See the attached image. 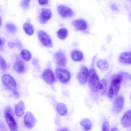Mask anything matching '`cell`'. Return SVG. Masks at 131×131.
Listing matches in <instances>:
<instances>
[{
	"instance_id": "30",
	"label": "cell",
	"mask_w": 131,
	"mask_h": 131,
	"mask_svg": "<svg viewBox=\"0 0 131 131\" xmlns=\"http://www.w3.org/2000/svg\"><path fill=\"white\" fill-rule=\"evenodd\" d=\"M109 125L107 122H105L103 124L102 126V131H108L109 130Z\"/></svg>"
},
{
	"instance_id": "15",
	"label": "cell",
	"mask_w": 131,
	"mask_h": 131,
	"mask_svg": "<svg viewBox=\"0 0 131 131\" xmlns=\"http://www.w3.org/2000/svg\"><path fill=\"white\" fill-rule=\"evenodd\" d=\"M119 61L123 63L127 64H131L130 51L123 52L119 57Z\"/></svg>"
},
{
	"instance_id": "16",
	"label": "cell",
	"mask_w": 131,
	"mask_h": 131,
	"mask_svg": "<svg viewBox=\"0 0 131 131\" xmlns=\"http://www.w3.org/2000/svg\"><path fill=\"white\" fill-rule=\"evenodd\" d=\"M107 89V82L105 79L100 81L96 87V91L102 95H105Z\"/></svg>"
},
{
	"instance_id": "18",
	"label": "cell",
	"mask_w": 131,
	"mask_h": 131,
	"mask_svg": "<svg viewBox=\"0 0 131 131\" xmlns=\"http://www.w3.org/2000/svg\"><path fill=\"white\" fill-rule=\"evenodd\" d=\"M131 110L127 112L121 119V123L125 127H128L131 125Z\"/></svg>"
},
{
	"instance_id": "20",
	"label": "cell",
	"mask_w": 131,
	"mask_h": 131,
	"mask_svg": "<svg viewBox=\"0 0 131 131\" xmlns=\"http://www.w3.org/2000/svg\"><path fill=\"white\" fill-rule=\"evenodd\" d=\"M13 68L15 71L18 73L23 72L25 69L23 63L20 60H17L15 63Z\"/></svg>"
},
{
	"instance_id": "14",
	"label": "cell",
	"mask_w": 131,
	"mask_h": 131,
	"mask_svg": "<svg viewBox=\"0 0 131 131\" xmlns=\"http://www.w3.org/2000/svg\"><path fill=\"white\" fill-rule=\"evenodd\" d=\"M54 58L57 64L59 66L64 67L67 61L66 58L64 54L61 51H58L54 55Z\"/></svg>"
},
{
	"instance_id": "1",
	"label": "cell",
	"mask_w": 131,
	"mask_h": 131,
	"mask_svg": "<svg viewBox=\"0 0 131 131\" xmlns=\"http://www.w3.org/2000/svg\"><path fill=\"white\" fill-rule=\"evenodd\" d=\"M123 80L122 74H116L113 76L108 91L107 95L109 97L113 99L116 97Z\"/></svg>"
},
{
	"instance_id": "10",
	"label": "cell",
	"mask_w": 131,
	"mask_h": 131,
	"mask_svg": "<svg viewBox=\"0 0 131 131\" xmlns=\"http://www.w3.org/2000/svg\"><path fill=\"white\" fill-rule=\"evenodd\" d=\"M39 39L44 46L49 47L52 46L51 40L48 35L45 32L41 30L38 32Z\"/></svg>"
},
{
	"instance_id": "27",
	"label": "cell",
	"mask_w": 131,
	"mask_h": 131,
	"mask_svg": "<svg viewBox=\"0 0 131 131\" xmlns=\"http://www.w3.org/2000/svg\"><path fill=\"white\" fill-rule=\"evenodd\" d=\"M6 27L7 30L11 33L14 34L17 31V28L15 26L11 23H8L6 24Z\"/></svg>"
},
{
	"instance_id": "5",
	"label": "cell",
	"mask_w": 131,
	"mask_h": 131,
	"mask_svg": "<svg viewBox=\"0 0 131 131\" xmlns=\"http://www.w3.org/2000/svg\"><path fill=\"white\" fill-rule=\"evenodd\" d=\"M4 85L8 89L13 92L16 90V83L14 79L10 75L7 74H4L2 77Z\"/></svg>"
},
{
	"instance_id": "12",
	"label": "cell",
	"mask_w": 131,
	"mask_h": 131,
	"mask_svg": "<svg viewBox=\"0 0 131 131\" xmlns=\"http://www.w3.org/2000/svg\"><path fill=\"white\" fill-rule=\"evenodd\" d=\"M42 78L43 80L48 84H51L55 81L54 74L50 69L45 70L42 74Z\"/></svg>"
},
{
	"instance_id": "24",
	"label": "cell",
	"mask_w": 131,
	"mask_h": 131,
	"mask_svg": "<svg viewBox=\"0 0 131 131\" xmlns=\"http://www.w3.org/2000/svg\"><path fill=\"white\" fill-rule=\"evenodd\" d=\"M98 67L100 69L103 70H106L108 69L109 65L107 61L105 60H100L97 63Z\"/></svg>"
},
{
	"instance_id": "17",
	"label": "cell",
	"mask_w": 131,
	"mask_h": 131,
	"mask_svg": "<svg viewBox=\"0 0 131 131\" xmlns=\"http://www.w3.org/2000/svg\"><path fill=\"white\" fill-rule=\"evenodd\" d=\"M25 110V105L23 101H20L16 104L15 107V111L16 115L21 117L24 114Z\"/></svg>"
},
{
	"instance_id": "34",
	"label": "cell",
	"mask_w": 131,
	"mask_h": 131,
	"mask_svg": "<svg viewBox=\"0 0 131 131\" xmlns=\"http://www.w3.org/2000/svg\"><path fill=\"white\" fill-rule=\"evenodd\" d=\"M9 46L11 48H13L15 44L13 43L10 42L8 44Z\"/></svg>"
},
{
	"instance_id": "33",
	"label": "cell",
	"mask_w": 131,
	"mask_h": 131,
	"mask_svg": "<svg viewBox=\"0 0 131 131\" xmlns=\"http://www.w3.org/2000/svg\"><path fill=\"white\" fill-rule=\"evenodd\" d=\"M111 8L112 10H118V8L117 6L114 4H113L111 5Z\"/></svg>"
},
{
	"instance_id": "11",
	"label": "cell",
	"mask_w": 131,
	"mask_h": 131,
	"mask_svg": "<svg viewBox=\"0 0 131 131\" xmlns=\"http://www.w3.org/2000/svg\"><path fill=\"white\" fill-rule=\"evenodd\" d=\"M124 103V99L122 96H119L117 97L114 102L113 111L117 113L120 112L123 109Z\"/></svg>"
},
{
	"instance_id": "9",
	"label": "cell",
	"mask_w": 131,
	"mask_h": 131,
	"mask_svg": "<svg viewBox=\"0 0 131 131\" xmlns=\"http://www.w3.org/2000/svg\"><path fill=\"white\" fill-rule=\"evenodd\" d=\"M52 16V12L50 10L42 8L39 17V21L40 23L44 24L50 19Z\"/></svg>"
},
{
	"instance_id": "13",
	"label": "cell",
	"mask_w": 131,
	"mask_h": 131,
	"mask_svg": "<svg viewBox=\"0 0 131 131\" xmlns=\"http://www.w3.org/2000/svg\"><path fill=\"white\" fill-rule=\"evenodd\" d=\"M72 24L77 29L81 31L85 30L88 27L86 21L82 19L74 20L72 22Z\"/></svg>"
},
{
	"instance_id": "37",
	"label": "cell",
	"mask_w": 131,
	"mask_h": 131,
	"mask_svg": "<svg viewBox=\"0 0 131 131\" xmlns=\"http://www.w3.org/2000/svg\"><path fill=\"white\" fill-rule=\"evenodd\" d=\"M2 43L1 40L0 38V46H1Z\"/></svg>"
},
{
	"instance_id": "32",
	"label": "cell",
	"mask_w": 131,
	"mask_h": 131,
	"mask_svg": "<svg viewBox=\"0 0 131 131\" xmlns=\"http://www.w3.org/2000/svg\"><path fill=\"white\" fill-rule=\"evenodd\" d=\"M13 92L15 97L16 98L18 99L20 95L17 91L16 90Z\"/></svg>"
},
{
	"instance_id": "22",
	"label": "cell",
	"mask_w": 131,
	"mask_h": 131,
	"mask_svg": "<svg viewBox=\"0 0 131 131\" xmlns=\"http://www.w3.org/2000/svg\"><path fill=\"white\" fill-rule=\"evenodd\" d=\"M23 29L27 35L30 36L32 35L34 31V28L33 26L29 23H25L23 27Z\"/></svg>"
},
{
	"instance_id": "19",
	"label": "cell",
	"mask_w": 131,
	"mask_h": 131,
	"mask_svg": "<svg viewBox=\"0 0 131 131\" xmlns=\"http://www.w3.org/2000/svg\"><path fill=\"white\" fill-rule=\"evenodd\" d=\"M71 57L72 60L76 61H82L84 58L83 53L78 50H74L71 53Z\"/></svg>"
},
{
	"instance_id": "31",
	"label": "cell",
	"mask_w": 131,
	"mask_h": 131,
	"mask_svg": "<svg viewBox=\"0 0 131 131\" xmlns=\"http://www.w3.org/2000/svg\"><path fill=\"white\" fill-rule=\"evenodd\" d=\"M39 4L42 5H47L49 2L48 0H38Z\"/></svg>"
},
{
	"instance_id": "2",
	"label": "cell",
	"mask_w": 131,
	"mask_h": 131,
	"mask_svg": "<svg viewBox=\"0 0 131 131\" xmlns=\"http://www.w3.org/2000/svg\"><path fill=\"white\" fill-rule=\"evenodd\" d=\"M95 59L94 57L93 59V62H92L89 70L88 76L89 88L93 92H95L96 91L97 86L100 81L99 76L94 67Z\"/></svg>"
},
{
	"instance_id": "36",
	"label": "cell",
	"mask_w": 131,
	"mask_h": 131,
	"mask_svg": "<svg viewBox=\"0 0 131 131\" xmlns=\"http://www.w3.org/2000/svg\"><path fill=\"white\" fill-rule=\"evenodd\" d=\"M2 23V22L1 18L0 16V27H1V25Z\"/></svg>"
},
{
	"instance_id": "8",
	"label": "cell",
	"mask_w": 131,
	"mask_h": 131,
	"mask_svg": "<svg viewBox=\"0 0 131 131\" xmlns=\"http://www.w3.org/2000/svg\"><path fill=\"white\" fill-rule=\"evenodd\" d=\"M24 123L25 126L29 129L32 128L36 123L35 118L33 114L28 111L25 114L24 118Z\"/></svg>"
},
{
	"instance_id": "7",
	"label": "cell",
	"mask_w": 131,
	"mask_h": 131,
	"mask_svg": "<svg viewBox=\"0 0 131 131\" xmlns=\"http://www.w3.org/2000/svg\"><path fill=\"white\" fill-rule=\"evenodd\" d=\"M58 12L60 16L63 18L72 17L73 15L72 10L69 7L63 5H59L57 8Z\"/></svg>"
},
{
	"instance_id": "4",
	"label": "cell",
	"mask_w": 131,
	"mask_h": 131,
	"mask_svg": "<svg viewBox=\"0 0 131 131\" xmlns=\"http://www.w3.org/2000/svg\"><path fill=\"white\" fill-rule=\"evenodd\" d=\"M55 74L58 79L63 83L68 82L70 78V72L66 69L61 68L56 69Z\"/></svg>"
},
{
	"instance_id": "23",
	"label": "cell",
	"mask_w": 131,
	"mask_h": 131,
	"mask_svg": "<svg viewBox=\"0 0 131 131\" xmlns=\"http://www.w3.org/2000/svg\"><path fill=\"white\" fill-rule=\"evenodd\" d=\"M82 129L87 130L90 129L92 124L91 121L88 119H85L82 120L80 123Z\"/></svg>"
},
{
	"instance_id": "3",
	"label": "cell",
	"mask_w": 131,
	"mask_h": 131,
	"mask_svg": "<svg viewBox=\"0 0 131 131\" xmlns=\"http://www.w3.org/2000/svg\"><path fill=\"white\" fill-rule=\"evenodd\" d=\"M5 118L8 126L11 131H17L18 125L13 116V112L9 106L7 107L4 112Z\"/></svg>"
},
{
	"instance_id": "29",
	"label": "cell",
	"mask_w": 131,
	"mask_h": 131,
	"mask_svg": "<svg viewBox=\"0 0 131 131\" xmlns=\"http://www.w3.org/2000/svg\"><path fill=\"white\" fill-rule=\"evenodd\" d=\"M7 67L6 63L4 59L0 55V67L3 70L6 69Z\"/></svg>"
},
{
	"instance_id": "6",
	"label": "cell",
	"mask_w": 131,
	"mask_h": 131,
	"mask_svg": "<svg viewBox=\"0 0 131 131\" xmlns=\"http://www.w3.org/2000/svg\"><path fill=\"white\" fill-rule=\"evenodd\" d=\"M89 70L87 67L82 65L77 74V78L79 83L83 84L86 82L89 76Z\"/></svg>"
},
{
	"instance_id": "35",
	"label": "cell",
	"mask_w": 131,
	"mask_h": 131,
	"mask_svg": "<svg viewBox=\"0 0 131 131\" xmlns=\"http://www.w3.org/2000/svg\"><path fill=\"white\" fill-rule=\"evenodd\" d=\"M112 131H118L117 128L116 127H114L112 129Z\"/></svg>"
},
{
	"instance_id": "21",
	"label": "cell",
	"mask_w": 131,
	"mask_h": 131,
	"mask_svg": "<svg viewBox=\"0 0 131 131\" xmlns=\"http://www.w3.org/2000/svg\"><path fill=\"white\" fill-rule=\"evenodd\" d=\"M56 109L58 113L62 115H65L67 112V106L63 103H58L56 105Z\"/></svg>"
},
{
	"instance_id": "26",
	"label": "cell",
	"mask_w": 131,
	"mask_h": 131,
	"mask_svg": "<svg viewBox=\"0 0 131 131\" xmlns=\"http://www.w3.org/2000/svg\"><path fill=\"white\" fill-rule=\"evenodd\" d=\"M20 55L21 57L26 61L29 60L31 57L30 52L28 50L26 49L22 51L20 53Z\"/></svg>"
},
{
	"instance_id": "28",
	"label": "cell",
	"mask_w": 131,
	"mask_h": 131,
	"mask_svg": "<svg viewBox=\"0 0 131 131\" xmlns=\"http://www.w3.org/2000/svg\"><path fill=\"white\" fill-rule=\"evenodd\" d=\"M30 0H22L21 3V5L24 9H27L29 6Z\"/></svg>"
},
{
	"instance_id": "25",
	"label": "cell",
	"mask_w": 131,
	"mask_h": 131,
	"mask_svg": "<svg viewBox=\"0 0 131 131\" xmlns=\"http://www.w3.org/2000/svg\"><path fill=\"white\" fill-rule=\"evenodd\" d=\"M68 34V31L65 28L60 29L57 32L58 37L61 40H63L66 38Z\"/></svg>"
}]
</instances>
